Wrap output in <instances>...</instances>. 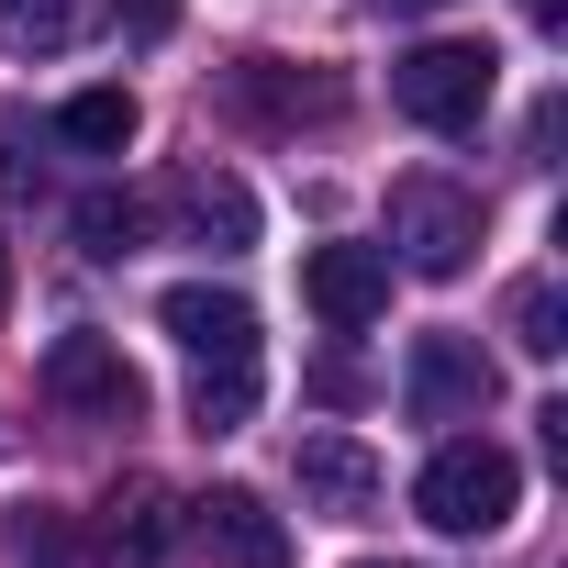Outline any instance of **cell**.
<instances>
[{
	"label": "cell",
	"instance_id": "e0dca14e",
	"mask_svg": "<svg viewBox=\"0 0 568 568\" xmlns=\"http://www.w3.org/2000/svg\"><path fill=\"white\" fill-rule=\"evenodd\" d=\"M0 34H12V57H57V45H68V0H12Z\"/></svg>",
	"mask_w": 568,
	"mask_h": 568
},
{
	"label": "cell",
	"instance_id": "7402d4cb",
	"mask_svg": "<svg viewBox=\"0 0 568 568\" xmlns=\"http://www.w3.org/2000/svg\"><path fill=\"white\" fill-rule=\"evenodd\" d=\"M357 568H390V557H357Z\"/></svg>",
	"mask_w": 568,
	"mask_h": 568
},
{
	"label": "cell",
	"instance_id": "44dd1931",
	"mask_svg": "<svg viewBox=\"0 0 568 568\" xmlns=\"http://www.w3.org/2000/svg\"><path fill=\"white\" fill-rule=\"evenodd\" d=\"M0 302H12V245H0Z\"/></svg>",
	"mask_w": 568,
	"mask_h": 568
},
{
	"label": "cell",
	"instance_id": "4fadbf2b",
	"mask_svg": "<svg viewBox=\"0 0 568 568\" xmlns=\"http://www.w3.org/2000/svg\"><path fill=\"white\" fill-rule=\"evenodd\" d=\"M134 123H145V112H134V90H79V101L57 112V134H68L79 156H123V145H134Z\"/></svg>",
	"mask_w": 568,
	"mask_h": 568
},
{
	"label": "cell",
	"instance_id": "30bf717a",
	"mask_svg": "<svg viewBox=\"0 0 568 568\" xmlns=\"http://www.w3.org/2000/svg\"><path fill=\"white\" fill-rule=\"evenodd\" d=\"M179 524H190V535H201L223 568H291V524H278L256 490H201Z\"/></svg>",
	"mask_w": 568,
	"mask_h": 568
},
{
	"label": "cell",
	"instance_id": "277c9868",
	"mask_svg": "<svg viewBox=\"0 0 568 568\" xmlns=\"http://www.w3.org/2000/svg\"><path fill=\"white\" fill-rule=\"evenodd\" d=\"M490 90H501V57H490V45H457V34H435V45H413V57L390 68V101H402L424 134H479Z\"/></svg>",
	"mask_w": 568,
	"mask_h": 568
},
{
	"label": "cell",
	"instance_id": "ba28073f",
	"mask_svg": "<svg viewBox=\"0 0 568 568\" xmlns=\"http://www.w3.org/2000/svg\"><path fill=\"white\" fill-rule=\"evenodd\" d=\"M156 212L179 223V245H212V256H245V245H256V190H245L234 168H212V156L179 168V179L156 190Z\"/></svg>",
	"mask_w": 568,
	"mask_h": 568
},
{
	"label": "cell",
	"instance_id": "6da1fadb",
	"mask_svg": "<svg viewBox=\"0 0 568 568\" xmlns=\"http://www.w3.org/2000/svg\"><path fill=\"white\" fill-rule=\"evenodd\" d=\"M156 324H168L179 357H190V424H201V435H245V424H256V390H267L256 302L212 291V278H179V291L156 302Z\"/></svg>",
	"mask_w": 568,
	"mask_h": 568
},
{
	"label": "cell",
	"instance_id": "9c48e42d",
	"mask_svg": "<svg viewBox=\"0 0 568 568\" xmlns=\"http://www.w3.org/2000/svg\"><path fill=\"white\" fill-rule=\"evenodd\" d=\"M302 302H313L335 335L379 324V313H390V256H379V245H313V256H302Z\"/></svg>",
	"mask_w": 568,
	"mask_h": 568
},
{
	"label": "cell",
	"instance_id": "2e32d148",
	"mask_svg": "<svg viewBox=\"0 0 568 568\" xmlns=\"http://www.w3.org/2000/svg\"><path fill=\"white\" fill-rule=\"evenodd\" d=\"M0 546H12V568H79V546H68V513H12V535H0Z\"/></svg>",
	"mask_w": 568,
	"mask_h": 568
},
{
	"label": "cell",
	"instance_id": "52a82bcc",
	"mask_svg": "<svg viewBox=\"0 0 568 568\" xmlns=\"http://www.w3.org/2000/svg\"><path fill=\"white\" fill-rule=\"evenodd\" d=\"M223 112H245L267 134H302V123L346 112V79L335 68H291V57H245V68H223Z\"/></svg>",
	"mask_w": 568,
	"mask_h": 568
},
{
	"label": "cell",
	"instance_id": "3957f363",
	"mask_svg": "<svg viewBox=\"0 0 568 568\" xmlns=\"http://www.w3.org/2000/svg\"><path fill=\"white\" fill-rule=\"evenodd\" d=\"M379 256L413 267V278H468V256H479V190H457L435 168L390 179V245Z\"/></svg>",
	"mask_w": 568,
	"mask_h": 568
},
{
	"label": "cell",
	"instance_id": "7c38bea8",
	"mask_svg": "<svg viewBox=\"0 0 568 568\" xmlns=\"http://www.w3.org/2000/svg\"><path fill=\"white\" fill-rule=\"evenodd\" d=\"M168 546H179V501L156 479H123L101 501V568H168Z\"/></svg>",
	"mask_w": 568,
	"mask_h": 568
},
{
	"label": "cell",
	"instance_id": "d6986e66",
	"mask_svg": "<svg viewBox=\"0 0 568 568\" xmlns=\"http://www.w3.org/2000/svg\"><path fill=\"white\" fill-rule=\"evenodd\" d=\"M368 12H390V23H435V12H457V0H368Z\"/></svg>",
	"mask_w": 568,
	"mask_h": 568
},
{
	"label": "cell",
	"instance_id": "ffe728a7",
	"mask_svg": "<svg viewBox=\"0 0 568 568\" xmlns=\"http://www.w3.org/2000/svg\"><path fill=\"white\" fill-rule=\"evenodd\" d=\"M524 23L535 34H568V0H524Z\"/></svg>",
	"mask_w": 568,
	"mask_h": 568
},
{
	"label": "cell",
	"instance_id": "5b68a950",
	"mask_svg": "<svg viewBox=\"0 0 568 568\" xmlns=\"http://www.w3.org/2000/svg\"><path fill=\"white\" fill-rule=\"evenodd\" d=\"M402 402H413V424H490L501 368L479 357V335H413V357H402Z\"/></svg>",
	"mask_w": 568,
	"mask_h": 568
},
{
	"label": "cell",
	"instance_id": "9a60e30c",
	"mask_svg": "<svg viewBox=\"0 0 568 568\" xmlns=\"http://www.w3.org/2000/svg\"><path fill=\"white\" fill-rule=\"evenodd\" d=\"M134 234H145V201H123V190H90L79 201V245L90 256H134Z\"/></svg>",
	"mask_w": 568,
	"mask_h": 568
},
{
	"label": "cell",
	"instance_id": "5bb4252c",
	"mask_svg": "<svg viewBox=\"0 0 568 568\" xmlns=\"http://www.w3.org/2000/svg\"><path fill=\"white\" fill-rule=\"evenodd\" d=\"M501 324H513V346L546 368L557 346H568V302H557V278H513V302H501Z\"/></svg>",
	"mask_w": 568,
	"mask_h": 568
},
{
	"label": "cell",
	"instance_id": "8fae6325",
	"mask_svg": "<svg viewBox=\"0 0 568 568\" xmlns=\"http://www.w3.org/2000/svg\"><path fill=\"white\" fill-rule=\"evenodd\" d=\"M291 479H302V513H324V524H357V513L379 501V457H368L357 435H302Z\"/></svg>",
	"mask_w": 568,
	"mask_h": 568
},
{
	"label": "cell",
	"instance_id": "603a6c76",
	"mask_svg": "<svg viewBox=\"0 0 568 568\" xmlns=\"http://www.w3.org/2000/svg\"><path fill=\"white\" fill-rule=\"evenodd\" d=\"M0 12H12V0H0Z\"/></svg>",
	"mask_w": 568,
	"mask_h": 568
},
{
	"label": "cell",
	"instance_id": "ac0fdd59",
	"mask_svg": "<svg viewBox=\"0 0 568 568\" xmlns=\"http://www.w3.org/2000/svg\"><path fill=\"white\" fill-rule=\"evenodd\" d=\"M179 12H168V0H112V34H134V45H156Z\"/></svg>",
	"mask_w": 568,
	"mask_h": 568
},
{
	"label": "cell",
	"instance_id": "8992f818",
	"mask_svg": "<svg viewBox=\"0 0 568 568\" xmlns=\"http://www.w3.org/2000/svg\"><path fill=\"white\" fill-rule=\"evenodd\" d=\"M45 402H68L79 424H145V379L112 335H57L45 346Z\"/></svg>",
	"mask_w": 568,
	"mask_h": 568
},
{
	"label": "cell",
	"instance_id": "7a4b0ae2",
	"mask_svg": "<svg viewBox=\"0 0 568 568\" xmlns=\"http://www.w3.org/2000/svg\"><path fill=\"white\" fill-rule=\"evenodd\" d=\"M513 501H524V457L490 446V435H446V446L424 457V479H413V513H424L435 535H501Z\"/></svg>",
	"mask_w": 568,
	"mask_h": 568
}]
</instances>
